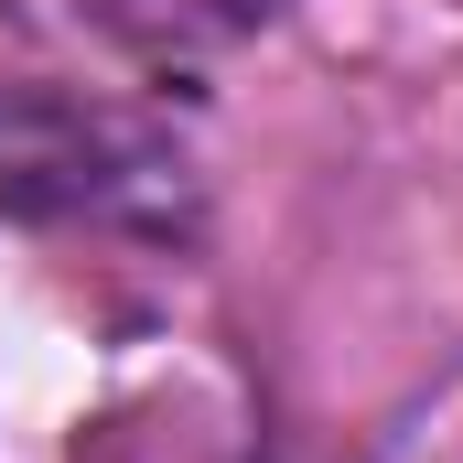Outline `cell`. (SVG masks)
Masks as SVG:
<instances>
[{
    "label": "cell",
    "instance_id": "6da1fadb",
    "mask_svg": "<svg viewBox=\"0 0 463 463\" xmlns=\"http://www.w3.org/2000/svg\"><path fill=\"white\" fill-rule=\"evenodd\" d=\"M0 216L11 227L184 237L194 227V162L140 118L22 76V87H0Z\"/></svg>",
    "mask_w": 463,
    "mask_h": 463
},
{
    "label": "cell",
    "instance_id": "7a4b0ae2",
    "mask_svg": "<svg viewBox=\"0 0 463 463\" xmlns=\"http://www.w3.org/2000/svg\"><path fill=\"white\" fill-rule=\"evenodd\" d=\"M280 11L291 0H87V22L109 33L129 65H151V76H205L216 54L259 43Z\"/></svg>",
    "mask_w": 463,
    "mask_h": 463
}]
</instances>
